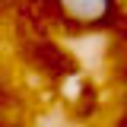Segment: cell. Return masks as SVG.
<instances>
[{
	"label": "cell",
	"mask_w": 127,
	"mask_h": 127,
	"mask_svg": "<svg viewBox=\"0 0 127 127\" xmlns=\"http://www.w3.org/2000/svg\"><path fill=\"white\" fill-rule=\"evenodd\" d=\"M61 10L76 22H98L111 10V0H61Z\"/></svg>",
	"instance_id": "obj_1"
}]
</instances>
